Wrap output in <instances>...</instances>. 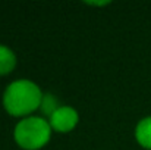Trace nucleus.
<instances>
[{
	"label": "nucleus",
	"mask_w": 151,
	"mask_h": 150,
	"mask_svg": "<svg viewBox=\"0 0 151 150\" xmlns=\"http://www.w3.org/2000/svg\"><path fill=\"white\" fill-rule=\"evenodd\" d=\"M43 93L40 87L29 80H16L10 83L3 94V104L13 116H22L41 106Z\"/></svg>",
	"instance_id": "nucleus-1"
},
{
	"label": "nucleus",
	"mask_w": 151,
	"mask_h": 150,
	"mask_svg": "<svg viewBox=\"0 0 151 150\" xmlns=\"http://www.w3.org/2000/svg\"><path fill=\"white\" fill-rule=\"evenodd\" d=\"M50 128V122H47L44 118L29 116L19 121L15 127V140L21 147L27 150L40 149L49 141Z\"/></svg>",
	"instance_id": "nucleus-2"
},
{
	"label": "nucleus",
	"mask_w": 151,
	"mask_h": 150,
	"mask_svg": "<svg viewBox=\"0 0 151 150\" xmlns=\"http://www.w3.org/2000/svg\"><path fill=\"white\" fill-rule=\"evenodd\" d=\"M76 122H78V112L70 106H60L50 116L51 128L60 133H68L73 130Z\"/></svg>",
	"instance_id": "nucleus-3"
},
{
	"label": "nucleus",
	"mask_w": 151,
	"mask_h": 150,
	"mask_svg": "<svg viewBox=\"0 0 151 150\" xmlns=\"http://www.w3.org/2000/svg\"><path fill=\"white\" fill-rule=\"evenodd\" d=\"M135 136L141 146L151 149V116H147L138 122Z\"/></svg>",
	"instance_id": "nucleus-4"
},
{
	"label": "nucleus",
	"mask_w": 151,
	"mask_h": 150,
	"mask_svg": "<svg viewBox=\"0 0 151 150\" xmlns=\"http://www.w3.org/2000/svg\"><path fill=\"white\" fill-rule=\"evenodd\" d=\"M16 65V56L7 46L0 44V75L9 74Z\"/></svg>",
	"instance_id": "nucleus-5"
},
{
	"label": "nucleus",
	"mask_w": 151,
	"mask_h": 150,
	"mask_svg": "<svg viewBox=\"0 0 151 150\" xmlns=\"http://www.w3.org/2000/svg\"><path fill=\"white\" fill-rule=\"evenodd\" d=\"M41 107H43L44 113L51 116L54 113V110H57L60 106H57V101L51 94H46V96H43V100H41Z\"/></svg>",
	"instance_id": "nucleus-6"
},
{
	"label": "nucleus",
	"mask_w": 151,
	"mask_h": 150,
	"mask_svg": "<svg viewBox=\"0 0 151 150\" xmlns=\"http://www.w3.org/2000/svg\"><path fill=\"white\" fill-rule=\"evenodd\" d=\"M88 4H94V6H103V4H109L110 1H87Z\"/></svg>",
	"instance_id": "nucleus-7"
}]
</instances>
